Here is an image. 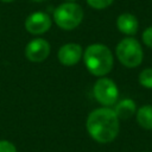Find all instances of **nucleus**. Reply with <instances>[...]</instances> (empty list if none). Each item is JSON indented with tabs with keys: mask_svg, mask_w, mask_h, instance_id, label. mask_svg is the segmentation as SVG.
<instances>
[{
	"mask_svg": "<svg viewBox=\"0 0 152 152\" xmlns=\"http://www.w3.org/2000/svg\"><path fill=\"white\" fill-rule=\"evenodd\" d=\"M87 131L97 142L106 144L113 141L119 133V118L114 109L102 107L94 109L87 118Z\"/></svg>",
	"mask_w": 152,
	"mask_h": 152,
	"instance_id": "1",
	"label": "nucleus"
},
{
	"mask_svg": "<svg viewBox=\"0 0 152 152\" xmlns=\"http://www.w3.org/2000/svg\"><path fill=\"white\" fill-rule=\"evenodd\" d=\"M84 64L88 71L95 76H104L113 68V55L103 44H91L83 53Z\"/></svg>",
	"mask_w": 152,
	"mask_h": 152,
	"instance_id": "2",
	"label": "nucleus"
},
{
	"mask_svg": "<svg viewBox=\"0 0 152 152\" xmlns=\"http://www.w3.org/2000/svg\"><path fill=\"white\" fill-rule=\"evenodd\" d=\"M83 19V10L76 2L61 4L53 11V21L63 30L76 28Z\"/></svg>",
	"mask_w": 152,
	"mask_h": 152,
	"instance_id": "3",
	"label": "nucleus"
},
{
	"mask_svg": "<svg viewBox=\"0 0 152 152\" xmlns=\"http://www.w3.org/2000/svg\"><path fill=\"white\" fill-rule=\"evenodd\" d=\"M116 57L126 68H135L142 62L144 52L140 43L132 37L124 38L116 45Z\"/></svg>",
	"mask_w": 152,
	"mask_h": 152,
	"instance_id": "4",
	"label": "nucleus"
},
{
	"mask_svg": "<svg viewBox=\"0 0 152 152\" xmlns=\"http://www.w3.org/2000/svg\"><path fill=\"white\" fill-rule=\"evenodd\" d=\"M93 93L96 101L106 107L114 104L119 96V90L116 84L114 83V81L107 77H101L95 82Z\"/></svg>",
	"mask_w": 152,
	"mask_h": 152,
	"instance_id": "5",
	"label": "nucleus"
},
{
	"mask_svg": "<svg viewBox=\"0 0 152 152\" xmlns=\"http://www.w3.org/2000/svg\"><path fill=\"white\" fill-rule=\"evenodd\" d=\"M51 18L45 12H33L25 20V28L31 34H43L51 27Z\"/></svg>",
	"mask_w": 152,
	"mask_h": 152,
	"instance_id": "6",
	"label": "nucleus"
},
{
	"mask_svg": "<svg viewBox=\"0 0 152 152\" xmlns=\"http://www.w3.org/2000/svg\"><path fill=\"white\" fill-rule=\"evenodd\" d=\"M50 55V44L43 38L31 40L25 48V56L31 62H43Z\"/></svg>",
	"mask_w": 152,
	"mask_h": 152,
	"instance_id": "7",
	"label": "nucleus"
},
{
	"mask_svg": "<svg viewBox=\"0 0 152 152\" xmlns=\"http://www.w3.org/2000/svg\"><path fill=\"white\" fill-rule=\"evenodd\" d=\"M83 55L82 46L76 43H68L58 50V59L63 65L71 66L80 62Z\"/></svg>",
	"mask_w": 152,
	"mask_h": 152,
	"instance_id": "8",
	"label": "nucleus"
},
{
	"mask_svg": "<svg viewBox=\"0 0 152 152\" xmlns=\"http://www.w3.org/2000/svg\"><path fill=\"white\" fill-rule=\"evenodd\" d=\"M116 27L121 33L133 36L138 32L139 23L135 15L131 13H121L116 19Z\"/></svg>",
	"mask_w": 152,
	"mask_h": 152,
	"instance_id": "9",
	"label": "nucleus"
},
{
	"mask_svg": "<svg viewBox=\"0 0 152 152\" xmlns=\"http://www.w3.org/2000/svg\"><path fill=\"white\" fill-rule=\"evenodd\" d=\"M135 110H137L135 102L131 99L121 100L114 108V112L119 119H128L133 114H135Z\"/></svg>",
	"mask_w": 152,
	"mask_h": 152,
	"instance_id": "10",
	"label": "nucleus"
},
{
	"mask_svg": "<svg viewBox=\"0 0 152 152\" xmlns=\"http://www.w3.org/2000/svg\"><path fill=\"white\" fill-rule=\"evenodd\" d=\"M137 121L145 129H152V106L146 104L138 109Z\"/></svg>",
	"mask_w": 152,
	"mask_h": 152,
	"instance_id": "11",
	"label": "nucleus"
},
{
	"mask_svg": "<svg viewBox=\"0 0 152 152\" xmlns=\"http://www.w3.org/2000/svg\"><path fill=\"white\" fill-rule=\"evenodd\" d=\"M139 83L144 88L152 89V68L144 69L139 75Z\"/></svg>",
	"mask_w": 152,
	"mask_h": 152,
	"instance_id": "12",
	"label": "nucleus"
},
{
	"mask_svg": "<svg viewBox=\"0 0 152 152\" xmlns=\"http://www.w3.org/2000/svg\"><path fill=\"white\" fill-rule=\"evenodd\" d=\"M87 4L95 10H103L113 4L114 0H86Z\"/></svg>",
	"mask_w": 152,
	"mask_h": 152,
	"instance_id": "13",
	"label": "nucleus"
},
{
	"mask_svg": "<svg viewBox=\"0 0 152 152\" xmlns=\"http://www.w3.org/2000/svg\"><path fill=\"white\" fill-rule=\"evenodd\" d=\"M142 42L146 46L152 49V26L147 27L144 32H142Z\"/></svg>",
	"mask_w": 152,
	"mask_h": 152,
	"instance_id": "14",
	"label": "nucleus"
},
{
	"mask_svg": "<svg viewBox=\"0 0 152 152\" xmlns=\"http://www.w3.org/2000/svg\"><path fill=\"white\" fill-rule=\"evenodd\" d=\"M0 152H17V148L8 140H0Z\"/></svg>",
	"mask_w": 152,
	"mask_h": 152,
	"instance_id": "15",
	"label": "nucleus"
},
{
	"mask_svg": "<svg viewBox=\"0 0 152 152\" xmlns=\"http://www.w3.org/2000/svg\"><path fill=\"white\" fill-rule=\"evenodd\" d=\"M1 1H4V2H12V1H14V0H1Z\"/></svg>",
	"mask_w": 152,
	"mask_h": 152,
	"instance_id": "16",
	"label": "nucleus"
},
{
	"mask_svg": "<svg viewBox=\"0 0 152 152\" xmlns=\"http://www.w3.org/2000/svg\"><path fill=\"white\" fill-rule=\"evenodd\" d=\"M65 1H66V2H75L76 0H65Z\"/></svg>",
	"mask_w": 152,
	"mask_h": 152,
	"instance_id": "17",
	"label": "nucleus"
},
{
	"mask_svg": "<svg viewBox=\"0 0 152 152\" xmlns=\"http://www.w3.org/2000/svg\"><path fill=\"white\" fill-rule=\"evenodd\" d=\"M33 1H43V0H33Z\"/></svg>",
	"mask_w": 152,
	"mask_h": 152,
	"instance_id": "18",
	"label": "nucleus"
}]
</instances>
